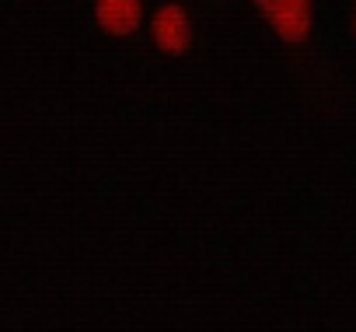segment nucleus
I'll return each instance as SVG.
<instances>
[{
    "label": "nucleus",
    "instance_id": "obj_3",
    "mask_svg": "<svg viewBox=\"0 0 356 332\" xmlns=\"http://www.w3.org/2000/svg\"><path fill=\"white\" fill-rule=\"evenodd\" d=\"M95 18L108 35H129L140 29L143 18V4L140 0H98L95 4Z\"/></svg>",
    "mask_w": 356,
    "mask_h": 332
},
{
    "label": "nucleus",
    "instance_id": "obj_2",
    "mask_svg": "<svg viewBox=\"0 0 356 332\" xmlns=\"http://www.w3.org/2000/svg\"><path fill=\"white\" fill-rule=\"evenodd\" d=\"M150 32H154L157 49H164V53H186L189 42H193L189 15H186V8H178V4H164V8L154 15Z\"/></svg>",
    "mask_w": 356,
    "mask_h": 332
},
{
    "label": "nucleus",
    "instance_id": "obj_1",
    "mask_svg": "<svg viewBox=\"0 0 356 332\" xmlns=\"http://www.w3.org/2000/svg\"><path fill=\"white\" fill-rule=\"evenodd\" d=\"M283 42H304L311 32V0H255Z\"/></svg>",
    "mask_w": 356,
    "mask_h": 332
}]
</instances>
